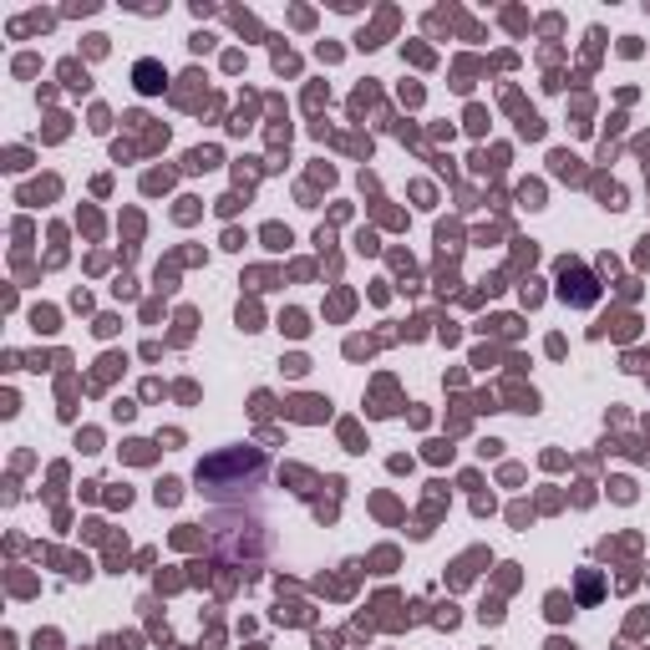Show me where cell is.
<instances>
[{
  "instance_id": "cell-1",
  "label": "cell",
  "mask_w": 650,
  "mask_h": 650,
  "mask_svg": "<svg viewBox=\"0 0 650 650\" xmlns=\"http://www.w3.org/2000/svg\"><path fill=\"white\" fill-rule=\"evenodd\" d=\"M594 280H590V269H579V265H564V300H575V305H594Z\"/></svg>"
},
{
  "instance_id": "cell-2",
  "label": "cell",
  "mask_w": 650,
  "mask_h": 650,
  "mask_svg": "<svg viewBox=\"0 0 650 650\" xmlns=\"http://www.w3.org/2000/svg\"><path fill=\"white\" fill-rule=\"evenodd\" d=\"M137 87H143V92H158L162 87V72L153 67V61H143V67H137Z\"/></svg>"
}]
</instances>
